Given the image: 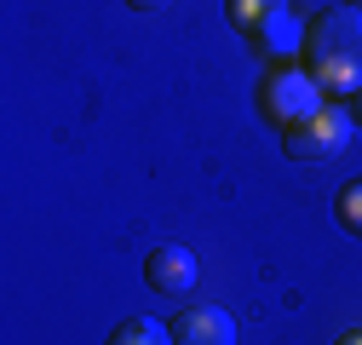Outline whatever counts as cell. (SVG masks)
I'll use <instances>...</instances> for the list:
<instances>
[{"label": "cell", "mask_w": 362, "mask_h": 345, "mask_svg": "<svg viewBox=\"0 0 362 345\" xmlns=\"http://www.w3.org/2000/svg\"><path fill=\"white\" fill-rule=\"evenodd\" d=\"M339 225L351 236H362V185H345L339 190Z\"/></svg>", "instance_id": "obj_9"}, {"label": "cell", "mask_w": 362, "mask_h": 345, "mask_svg": "<svg viewBox=\"0 0 362 345\" xmlns=\"http://www.w3.org/2000/svg\"><path fill=\"white\" fill-rule=\"evenodd\" d=\"M356 115H362V93H356Z\"/></svg>", "instance_id": "obj_13"}, {"label": "cell", "mask_w": 362, "mask_h": 345, "mask_svg": "<svg viewBox=\"0 0 362 345\" xmlns=\"http://www.w3.org/2000/svg\"><path fill=\"white\" fill-rule=\"evenodd\" d=\"M345 6H356V12H362V0H345Z\"/></svg>", "instance_id": "obj_12"}, {"label": "cell", "mask_w": 362, "mask_h": 345, "mask_svg": "<svg viewBox=\"0 0 362 345\" xmlns=\"http://www.w3.org/2000/svg\"><path fill=\"white\" fill-rule=\"evenodd\" d=\"M196 276H202L196 253H190V247H173V242L156 247V253H150V265H144V282H150L156 293H190Z\"/></svg>", "instance_id": "obj_5"}, {"label": "cell", "mask_w": 362, "mask_h": 345, "mask_svg": "<svg viewBox=\"0 0 362 345\" xmlns=\"http://www.w3.org/2000/svg\"><path fill=\"white\" fill-rule=\"evenodd\" d=\"M253 47L264 52V58H276V64H288V58H305V23L293 18V12H282L276 23H270Z\"/></svg>", "instance_id": "obj_6"}, {"label": "cell", "mask_w": 362, "mask_h": 345, "mask_svg": "<svg viewBox=\"0 0 362 345\" xmlns=\"http://www.w3.org/2000/svg\"><path fill=\"white\" fill-rule=\"evenodd\" d=\"M305 69L322 93H362V12L328 6L305 23Z\"/></svg>", "instance_id": "obj_1"}, {"label": "cell", "mask_w": 362, "mask_h": 345, "mask_svg": "<svg viewBox=\"0 0 362 345\" xmlns=\"http://www.w3.org/2000/svg\"><path fill=\"white\" fill-rule=\"evenodd\" d=\"M351 133H356V115H351L345 104H322L316 115H305L299 127L282 133V150H288L293 161H334V156L351 144Z\"/></svg>", "instance_id": "obj_2"}, {"label": "cell", "mask_w": 362, "mask_h": 345, "mask_svg": "<svg viewBox=\"0 0 362 345\" xmlns=\"http://www.w3.org/2000/svg\"><path fill=\"white\" fill-rule=\"evenodd\" d=\"M132 12H161V6H173V0H127Z\"/></svg>", "instance_id": "obj_10"}, {"label": "cell", "mask_w": 362, "mask_h": 345, "mask_svg": "<svg viewBox=\"0 0 362 345\" xmlns=\"http://www.w3.org/2000/svg\"><path fill=\"white\" fill-rule=\"evenodd\" d=\"M282 12H288V0H230V23H236L242 35H253V40L276 23Z\"/></svg>", "instance_id": "obj_7"}, {"label": "cell", "mask_w": 362, "mask_h": 345, "mask_svg": "<svg viewBox=\"0 0 362 345\" xmlns=\"http://www.w3.org/2000/svg\"><path fill=\"white\" fill-rule=\"evenodd\" d=\"M173 345H236V317L224 305H190L173 322Z\"/></svg>", "instance_id": "obj_4"}, {"label": "cell", "mask_w": 362, "mask_h": 345, "mask_svg": "<svg viewBox=\"0 0 362 345\" xmlns=\"http://www.w3.org/2000/svg\"><path fill=\"white\" fill-rule=\"evenodd\" d=\"M339 345H362V328H351V334H339Z\"/></svg>", "instance_id": "obj_11"}, {"label": "cell", "mask_w": 362, "mask_h": 345, "mask_svg": "<svg viewBox=\"0 0 362 345\" xmlns=\"http://www.w3.org/2000/svg\"><path fill=\"white\" fill-rule=\"evenodd\" d=\"M259 110L288 133V127H299L305 115L322 110V86L310 81V69H276V75L259 86Z\"/></svg>", "instance_id": "obj_3"}, {"label": "cell", "mask_w": 362, "mask_h": 345, "mask_svg": "<svg viewBox=\"0 0 362 345\" xmlns=\"http://www.w3.org/2000/svg\"><path fill=\"white\" fill-rule=\"evenodd\" d=\"M110 345H173V334H167L161 322H150V317H127V322L110 334Z\"/></svg>", "instance_id": "obj_8"}]
</instances>
